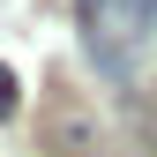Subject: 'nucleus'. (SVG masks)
I'll return each mask as SVG.
<instances>
[{"mask_svg":"<svg viewBox=\"0 0 157 157\" xmlns=\"http://www.w3.org/2000/svg\"><path fill=\"white\" fill-rule=\"evenodd\" d=\"M75 30H82V52L105 75H127L142 37L157 30V0H75Z\"/></svg>","mask_w":157,"mask_h":157,"instance_id":"f257e3e1","label":"nucleus"},{"mask_svg":"<svg viewBox=\"0 0 157 157\" xmlns=\"http://www.w3.org/2000/svg\"><path fill=\"white\" fill-rule=\"evenodd\" d=\"M8 112H23V82H15V67L0 60V120H8Z\"/></svg>","mask_w":157,"mask_h":157,"instance_id":"f03ea898","label":"nucleus"}]
</instances>
